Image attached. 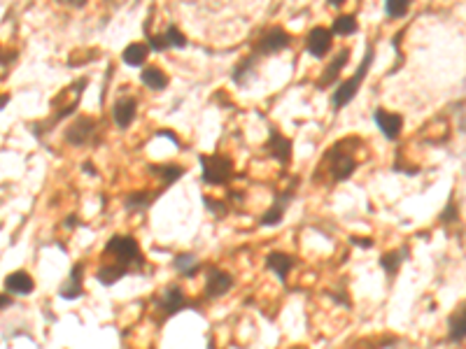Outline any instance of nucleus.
Segmentation results:
<instances>
[{
  "mask_svg": "<svg viewBox=\"0 0 466 349\" xmlns=\"http://www.w3.org/2000/svg\"><path fill=\"white\" fill-rule=\"evenodd\" d=\"M352 143H355V140H341V143H336L322 156L319 168L326 165V172H329V177H331V182L334 184H341V182H345V179H350L357 170L359 163H357L355 149H350Z\"/></svg>",
  "mask_w": 466,
  "mask_h": 349,
  "instance_id": "nucleus-1",
  "label": "nucleus"
},
{
  "mask_svg": "<svg viewBox=\"0 0 466 349\" xmlns=\"http://www.w3.org/2000/svg\"><path fill=\"white\" fill-rule=\"evenodd\" d=\"M103 254L115 259V263L129 268L131 273L143 270V266H145V257H143V252H140L138 240L133 236H124V233L112 236L108 243H105Z\"/></svg>",
  "mask_w": 466,
  "mask_h": 349,
  "instance_id": "nucleus-2",
  "label": "nucleus"
},
{
  "mask_svg": "<svg viewBox=\"0 0 466 349\" xmlns=\"http://www.w3.org/2000/svg\"><path fill=\"white\" fill-rule=\"evenodd\" d=\"M373 58H376V49H373V44H369L366 47V56H364V61L359 63V68L355 70V75L352 77H348L345 82H341L336 86V91L331 93V107L338 112V110H343L345 105H350L352 100H355V96L359 93V89H362V84H364V79L369 77V70H371V65H373Z\"/></svg>",
  "mask_w": 466,
  "mask_h": 349,
  "instance_id": "nucleus-3",
  "label": "nucleus"
},
{
  "mask_svg": "<svg viewBox=\"0 0 466 349\" xmlns=\"http://www.w3.org/2000/svg\"><path fill=\"white\" fill-rule=\"evenodd\" d=\"M198 163H201V177L210 186H226L233 177V159L226 154H198Z\"/></svg>",
  "mask_w": 466,
  "mask_h": 349,
  "instance_id": "nucleus-4",
  "label": "nucleus"
},
{
  "mask_svg": "<svg viewBox=\"0 0 466 349\" xmlns=\"http://www.w3.org/2000/svg\"><path fill=\"white\" fill-rule=\"evenodd\" d=\"M65 143L70 147H91L101 138V122L89 117V114H79L63 133Z\"/></svg>",
  "mask_w": 466,
  "mask_h": 349,
  "instance_id": "nucleus-5",
  "label": "nucleus"
},
{
  "mask_svg": "<svg viewBox=\"0 0 466 349\" xmlns=\"http://www.w3.org/2000/svg\"><path fill=\"white\" fill-rule=\"evenodd\" d=\"M298 184H301V177H296V174H294V177H291V182H289V186L282 193L273 191V203H271L268 210H266L262 217H259V226L271 228V226H278L280 221L284 219V212H287L289 203L294 200L296 191H298Z\"/></svg>",
  "mask_w": 466,
  "mask_h": 349,
  "instance_id": "nucleus-6",
  "label": "nucleus"
},
{
  "mask_svg": "<svg viewBox=\"0 0 466 349\" xmlns=\"http://www.w3.org/2000/svg\"><path fill=\"white\" fill-rule=\"evenodd\" d=\"M289 44H291L289 33L284 31L282 26H271V29L262 31V35H259L255 42H252V54L259 56V58L273 56V54L284 51Z\"/></svg>",
  "mask_w": 466,
  "mask_h": 349,
  "instance_id": "nucleus-7",
  "label": "nucleus"
},
{
  "mask_svg": "<svg viewBox=\"0 0 466 349\" xmlns=\"http://www.w3.org/2000/svg\"><path fill=\"white\" fill-rule=\"evenodd\" d=\"M154 305H156V310L161 312V321L170 319L172 314L182 312V310H186V307H191L189 298L184 296V291L177 284L166 286L163 291L154 298Z\"/></svg>",
  "mask_w": 466,
  "mask_h": 349,
  "instance_id": "nucleus-8",
  "label": "nucleus"
},
{
  "mask_svg": "<svg viewBox=\"0 0 466 349\" xmlns=\"http://www.w3.org/2000/svg\"><path fill=\"white\" fill-rule=\"evenodd\" d=\"M264 152L268 154L271 159H275L282 168H287L291 163L294 143H291L289 138H284L282 133L278 131V126H271V129H268V140H266V145H264Z\"/></svg>",
  "mask_w": 466,
  "mask_h": 349,
  "instance_id": "nucleus-9",
  "label": "nucleus"
},
{
  "mask_svg": "<svg viewBox=\"0 0 466 349\" xmlns=\"http://www.w3.org/2000/svg\"><path fill=\"white\" fill-rule=\"evenodd\" d=\"M233 275L222 270V268H208V275H205V289H203V296L208 300H217L226 296V293L233 289Z\"/></svg>",
  "mask_w": 466,
  "mask_h": 349,
  "instance_id": "nucleus-10",
  "label": "nucleus"
},
{
  "mask_svg": "<svg viewBox=\"0 0 466 349\" xmlns=\"http://www.w3.org/2000/svg\"><path fill=\"white\" fill-rule=\"evenodd\" d=\"M373 122L380 129V133L385 138L389 140V143H394L401 136V129H403V117L396 112H389L385 110V107H378L376 112H373Z\"/></svg>",
  "mask_w": 466,
  "mask_h": 349,
  "instance_id": "nucleus-11",
  "label": "nucleus"
},
{
  "mask_svg": "<svg viewBox=\"0 0 466 349\" xmlns=\"http://www.w3.org/2000/svg\"><path fill=\"white\" fill-rule=\"evenodd\" d=\"M331 44H334V35H331V31L326 29V26H315V29H310L308 35H305V51L315 58L326 56Z\"/></svg>",
  "mask_w": 466,
  "mask_h": 349,
  "instance_id": "nucleus-12",
  "label": "nucleus"
},
{
  "mask_svg": "<svg viewBox=\"0 0 466 349\" xmlns=\"http://www.w3.org/2000/svg\"><path fill=\"white\" fill-rule=\"evenodd\" d=\"M166 189H154V191H147V189H140V191H129L124 196V210L129 214H145L152 207V203L161 196Z\"/></svg>",
  "mask_w": 466,
  "mask_h": 349,
  "instance_id": "nucleus-13",
  "label": "nucleus"
},
{
  "mask_svg": "<svg viewBox=\"0 0 466 349\" xmlns=\"http://www.w3.org/2000/svg\"><path fill=\"white\" fill-rule=\"evenodd\" d=\"M350 54H352L350 47H343V49L338 51L329 63H326V68L322 70V75H319V79H317V89H326V86H331V84L338 82V77H341L343 68L350 61Z\"/></svg>",
  "mask_w": 466,
  "mask_h": 349,
  "instance_id": "nucleus-14",
  "label": "nucleus"
},
{
  "mask_svg": "<svg viewBox=\"0 0 466 349\" xmlns=\"http://www.w3.org/2000/svg\"><path fill=\"white\" fill-rule=\"evenodd\" d=\"M136 114H138V98L133 96H119L115 105H112V119H115L117 129L122 131H126L136 122Z\"/></svg>",
  "mask_w": 466,
  "mask_h": 349,
  "instance_id": "nucleus-15",
  "label": "nucleus"
},
{
  "mask_svg": "<svg viewBox=\"0 0 466 349\" xmlns=\"http://www.w3.org/2000/svg\"><path fill=\"white\" fill-rule=\"evenodd\" d=\"M264 263L271 273H275L278 279L284 284V282H287V275L298 266V259L291 257V254H287V252H271L268 257H266Z\"/></svg>",
  "mask_w": 466,
  "mask_h": 349,
  "instance_id": "nucleus-16",
  "label": "nucleus"
},
{
  "mask_svg": "<svg viewBox=\"0 0 466 349\" xmlns=\"http://www.w3.org/2000/svg\"><path fill=\"white\" fill-rule=\"evenodd\" d=\"M82 282H84V263L82 261H77V263L72 266L68 279H65L61 284V289H58V296L65 298V300H77L79 296H84Z\"/></svg>",
  "mask_w": 466,
  "mask_h": 349,
  "instance_id": "nucleus-17",
  "label": "nucleus"
},
{
  "mask_svg": "<svg viewBox=\"0 0 466 349\" xmlns=\"http://www.w3.org/2000/svg\"><path fill=\"white\" fill-rule=\"evenodd\" d=\"M150 174H154V177L161 179V189H168L177 182L179 177H184V165H177V163H150L147 165Z\"/></svg>",
  "mask_w": 466,
  "mask_h": 349,
  "instance_id": "nucleus-18",
  "label": "nucleus"
},
{
  "mask_svg": "<svg viewBox=\"0 0 466 349\" xmlns=\"http://www.w3.org/2000/svg\"><path fill=\"white\" fill-rule=\"evenodd\" d=\"M262 63V58L255 56V54H248V56H243L241 61L236 63V68L231 70V79L236 86H245L250 82L252 77H255V70L257 65Z\"/></svg>",
  "mask_w": 466,
  "mask_h": 349,
  "instance_id": "nucleus-19",
  "label": "nucleus"
},
{
  "mask_svg": "<svg viewBox=\"0 0 466 349\" xmlns=\"http://www.w3.org/2000/svg\"><path fill=\"white\" fill-rule=\"evenodd\" d=\"M5 289H8V293H15V296H29V293L35 291V282H33L29 273L17 270L5 277Z\"/></svg>",
  "mask_w": 466,
  "mask_h": 349,
  "instance_id": "nucleus-20",
  "label": "nucleus"
},
{
  "mask_svg": "<svg viewBox=\"0 0 466 349\" xmlns=\"http://www.w3.org/2000/svg\"><path fill=\"white\" fill-rule=\"evenodd\" d=\"M408 254H410L408 247H401V250H389V252H385L383 257H380V268H383L385 275H387L389 279H394V277H396V273L401 270V266H403V261L408 259Z\"/></svg>",
  "mask_w": 466,
  "mask_h": 349,
  "instance_id": "nucleus-21",
  "label": "nucleus"
},
{
  "mask_svg": "<svg viewBox=\"0 0 466 349\" xmlns=\"http://www.w3.org/2000/svg\"><path fill=\"white\" fill-rule=\"evenodd\" d=\"M126 275H131L129 268H124V266H119V263L112 261V263H101V266H98L96 282H98V284H103V286H112V284H117V282L122 277H126Z\"/></svg>",
  "mask_w": 466,
  "mask_h": 349,
  "instance_id": "nucleus-22",
  "label": "nucleus"
},
{
  "mask_svg": "<svg viewBox=\"0 0 466 349\" xmlns=\"http://www.w3.org/2000/svg\"><path fill=\"white\" fill-rule=\"evenodd\" d=\"M140 82L152 91H163L166 86H168L170 79L161 68H159V65H147V68L140 72Z\"/></svg>",
  "mask_w": 466,
  "mask_h": 349,
  "instance_id": "nucleus-23",
  "label": "nucleus"
},
{
  "mask_svg": "<svg viewBox=\"0 0 466 349\" xmlns=\"http://www.w3.org/2000/svg\"><path fill=\"white\" fill-rule=\"evenodd\" d=\"M466 333V319H464V305H459V310H455L448 319V340L452 345H462Z\"/></svg>",
  "mask_w": 466,
  "mask_h": 349,
  "instance_id": "nucleus-24",
  "label": "nucleus"
},
{
  "mask_svg": "<svg viewBox=\"0 0 466 349\" xmlns=\"http://www.w3.org/2000/svg\"><path fill=\"white\" fill-rule=\"evenodd\" d=\"M147 54H150V47L145 42H131L122 51V61L126 65H131V68H140V65H145V61H147Z\"/></svg>",
  "mask_w": 466,
  "mask_h": 349,
  "instance_id": "nucleus-25",
  "label": "nucleus"
},
{
  "mask_svg": "<svg viewBox=\"0 0 466 349\" xmlns=\"http://www.w3.org/2000/svg\"><path fill=\"white\" fill-rule=\"evenodd\" d=\"M172 268H175V273L182 275V277H194V275L198 273V268H201V261H198L196 254L184 252V254H177V257L172 259Z\"/></svg>",
  "mask_w": 466,
  "mask_h": 349,
  "instance_id": "nucleus-26",
  "label": "nucleus"
},
{
  "mask_svg": "<svg viewBox=\"0 0 466 349\" xmlns=\"http://www.w3.org/2000/svg\"><path fill=\"white\" fill-rule=\"evenodd\" d=\"M329 31H331V35H355L359 31L357 17L355 15H338Z\"/></svg>",
  "mask_w": 466,
  "mask_h": 349,
  "instance_id": "nucleus-27",
  "label": "nucleus"
},
{
  "mask_svg": "<svg viewBox=\"0 0 466 349\" xmlns=\"http://www.w3.org/2000/svg\"><path fill=\"white\" fill-rule=\"evenodd\" d=\"M163 38H166V44H168V49H184V47L189 44V40H186V35L177 29L175 24H170L168 29L163 31Z\"/></svg>",
  "mask_w": 466,
  "mask_h": 349,
  "instance_id": "nucleus-28",
  "label": "nucleus"
},
{
  "mask_svg": "<svg viewBox=\"0 0 466 349\" xmlns=\"http://www.w3.org/2000/svg\"><path fill=\"white\" fill-rule=\"evenodd\" d=\"M203 205L208 207V212H210L215 219H224V217H229V212H231V207L226 205L224 200L212 198V196H203Z\"/></svg>",
  "mask_w": 466,
  "mask_h": 349,
  "instance_id": "nucleus-29",
  "label": "nucleus"
},
{
  "mask_svg": "<svg viewBox=\"0 0 466 349\" xmlns=\"http://www.w3.org/2000/svg\"><path fill=\"white\" fill-rule=\"evenodd\" d=\"M410 10V0H387L385 3V15L389 19H401L408 15Z\"/></svg>",
  "mask_w": 466,
  "mask_h": 349,
  "instance_id": "nucleus-30",
  "label": "nucleus"
},
{
  "mask_svg": "<svg viewBox=\"0 0 466 349\" xmlns=\"http://www.w3.org/2000/svg\"><path fill=\"white\" fill-rule=\"evenodd\" d=\"M438 219H441V224H457V207H455V198L452 196H450L448 205H445V210Z\"/></svg>",
  "mask_w": 466,
  "mask_h": 349,
  "instance_id": "nucleus-31",
  "label": "nucleus"
},
{
  "mask_svg": "<svg viewBox=\"0 0 466 349\" xmlns=\"http://www.w3.org/2000/svg\"><path fill=\"white\" fill-rule=\"evenodd\" d=\"M350 243H355L357 247H362V250H371V247L376 245L373 243V238H357V236H352Z\"/></svg>",
  "mask_w": 466,
  "mask_h": 349,
  "instance_id": "nucleus-32",
  "label": "nucleus"
},
{
  "mask_svg": "<svg viewBox=\"0 0 466 349\" xmlns=\"http://www.w3.org/2000/svg\"><path fill=\"white\" fill-rule=\"evenodd\" d=\"M156 136H163V138H168L170 143L175 145V147H182V143H179V140H177V136H172V131H166V129H163V131H156Z\"/></svg>",
  "mask_w": 466,
  "mask_h": 349,
  "instance_id": "nucleus-33",
  "label": "nucleus"
},
{
  "mask_svg": "<svg viewBox=\"0 0 466 349\" xmlns=\"http://www.w3.org/2000/svg\"><path fill=\"white\" fill-rule=\"evenodd\" d=\"M77 224H79L77 214H68V217H65V221H63V228H77Z\"/></svg>",
  "mask_w": 466,
  "mask_h": 349,
  "instance_id": "nucleus-34",
  "label": "nucleus"
},
{
  "mask_svg": "<svg viewBox=\"0 0 466 349\" xmlns=\"http://www.w3.org/2000/svg\"><path fill=\"white\" fill-rule=\"evenodd\" d=\"M15 300H12L10 293H0V310H5V307H10Z\"/></svg>",
  "mask_w": 466,
  "mask_h": 349,
  "instance_id": "nucleus-35",
  "label": "nucleus"
},
{
  "mask_svg": "<svg viewBox=\"0 0 466 349\" xmlns=\"http://www.w3.org/2000/svg\"><path fill=\"white\" fill-rule=\"evenodd\" d=\"M82 170H84L86 174H91V177H96V174H98V170H96V168H93L91 161H84V163H82Z\"/></svg>",
  "mask_w": 466,
  "mask_h": 349,
  "instance_id": "nucleus-36",
  "label": "nucleus"
},
{
  "mask_svg": "<svg viewBox=\"0 0 466 349\" xmlns=\"http://www.w3.org/2000/svg\"><path fill=\"white\" fill-rule=\"evenodd\" d=\"M243 198H245L243 191H229V200H233V203H241Z\"/></svg>",
  "mask_w": 466,
  "mask_h": 349,
  "instance_id": "nucleus-37",
  "label": "nucleus"
},
{
  "mask_svg": "<svg viewBox=\"0 0 466 349\" xmlns=\"http://www.w3.org/2000/svg\"><path fill=\"white\" fill-rule=\"evenodd\" d=\"M8 103H10V96H8V93H3V96H0V110H3V107Z\"/></svg>",
  "mask_w": 466,
  "mask_h": 349,
  "instance_id": "nucleus-38",
  "label": "nucleus"
},
{
  "mask_svg": "<svg viewBox=\"0 0 466 349\" xmlns=\"http://www.w3.org/2000/svg\"><path fill=\"white\" fill-rule=\"evenodd\" d=\"M331 8H343V0H329Z\"/></svg>",
  "mask_w": 466,
  "mask_h": 349,
  "instance_id": "nucleus-39",
  "label": "nucleus"
}]
</instances>
